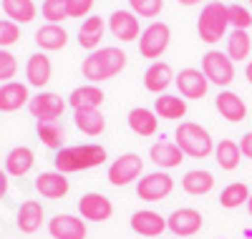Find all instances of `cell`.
I'll use <instances>...</instances> for the list:
<instances>
[{
    "instance_id": "52a82bcc",
    "label": "cell",
    "mask_w": 252,
    "mask_h": 239,
    "mask_svg": "<svg viewBox=\"0 0 252 239\" xmlns=\"http://www.w3.org/2000/svg\"><path fill=\"white\" fill-rule=\"evenodd\" d=\"M144 174V159L134 151L129 154H121L119 159H114L109 164V171H106V179L111 186H129L134 181H139V177Z\"/></svg>"
},
{
    "instance_id": "60d3db41",
    "label": "cell",
    "mask_w": 252,
    "mask_h": 239,
    "mask_svg": "<svg viewBox=\"0 0 252 239\" xmlns=\"http://www.w3.org/2000/svg\"><path fill=\"white\" fill-rule=\"evenodd\" d=\"M96 0H68V18H86Z\"/></svg>"
},
{
    "instance_id": "f1b7e54d",
    "label": "cell",
    "mask_w": 252,
    "mask_h": 239,
    "mask_svg": "<svg viewBox=\"0 0 252 239\" xmlns=\"http://www.w3.org/2000/svg\"><path fill=\"white\" fill-rule=\"evenodd\" d=\"M182 189L189 194V197H204L215 189V177L212 171H204V169H192L182 177Z\"/></svg>"
},
{
    "instance_id": "7402d4cb",
    "label": "cell",
    "mask_w": 252,
    "mask_h": 239,
    "mask_svg": "<svg viewBox=\"0 0 252 239\" xmlns=\"http://www.w3.org/2000/svg\"><path fill=\"white\" fill-rule=\"evenodd\" d=\"M103 33H106V23H103V18H101V15H89V18L81 23L76 40H78V46H81L83 51L94 53V51L101 48Z\"/></svg>"
},
{
    "instance_id": "ba28073f",
    "label": "cell",
    "mask_w": 252,
    "mask_h": 239,
    "mask_svg": "<svg viewBox=\"0 0 252 239\" xmlns=\"http://www.w3.org/2000/svg\"><path fill=\"white\" fill-rule=\"evenodd\" d=\"M174 191V177H169L166 171H152V174H144V177L136 181V194L141 202H161L166 199L169 194Z\"/></svg>"
},
{
    "instance_id": "30bf717a",
    "label": "cell",
    "mask_w": 252,
    "mask_h": 239,
    "mask_svg": "<svg viewBox=\"0 0 252 239\" xmlns=\"http://www.w3.org/2000/svg\"><path fill=\"white\" fill-rule=\"evenodd\" d=\"M66 103L68 101H63L53 91H38L28 101V111L35 121H58L63 116V111H66Z\"/></svg>"
},
{
    "instance_id": "277c9868",
    "label": "cell",
    "mask_w": 252,
    "mask_h": 239,
    "mask_svg": "<svg viewBox=\"0 0 252 239\" xmlns=\"http://www.w3.org/2000/svg\"><path fill=\"white\" fill-rule=\"evenodd\" d=\"M227 28H229L227 5L222 3V0H209V3L202 8L199 20H197V33H199L202 43L215 46V43H220L227 35Z\"/></svg>"
},
{
    "instance_id": "7a4b0ae2",
    "label": "cell",
    "mask_w": 252,
    "mask_h": 239,
    "mask_svg": "<svg viewBox=\"0 0 252 239\" xmlns=\"http://www.w3.org/2000/svg\"><path fill=\"white\" fill-rule=\"evenodd\" d=\"M56 171L61 174H78V171H89L101 164H106V149L101 144H76V146H63L58 149V154L53 159Z\"/></svg>"
},
{
    "instance_id": "ee69618b",
    "label": "cell",
    "mask_w": 252,
    "mask_h": 239,
    "mask_svg": "<svg viewBox=\"0 0 252 239\" xmlns=\"http://www.w3.org/2000/svg\"><path fill=\"white\" fill-rule=\"evenodd\" d=\"M179 5H184V8H194V5H199L202 0H177Z\"/></svg>"
},
{
    "instance_id": "d4e9b609",
    "label": "cell",
    "mask_w": 252,
    "mask_h": 239,
    "mask_svg": "<svg viewBox=\"0 0 252 239\" xmlns=\"http://www.w3.org/2000/svg\"><path fill=\"white\" fill-rule=\"evenodd\" d=\"M35 166V154L33 149L28 146H15L8 151L5 156V174L8 177H26V174H31V169Z\"/></svg>"
},
{
    "instance_id": "7c38bea8",
    "label": "cell",
    "mask_w": 252,
    "mask_h": 239,
    "mask_svg": "<svg viewBox=\"0 0 252 239\" xmlns=\"http://www.w3.org/2000/svg\"><path fill=\"white\" fill-rule=\"evenodd\" d=\"M174 83H177L182 98H189V101H199L209 91V81L202 73V68H182L174 76Z\"/></svg>"
},
{
    "instance_id": "f6af8a7d",
    "label": "cell",
    "mask_w": 252,
    "mask_h": 239,
    "mask_svg": "<svg viewBox=\"0 0 252 239\" xmlns=\"http://www.w3.org/2000/svg\"><path fill=\"white\" fill-rule=\"evenodd\" d=\"M245 78H247V81H250V86H252V60L245 66Z\"/></svg>"
},
{
    "instance_id": "5bb4252c",
    "label": "cell",
    "mask_w": 252,
    "mask_h": 239,
    "mask_svg": "<svg viewBox=\"0 0 252 239\" xmlns=\"http://www.w3.org/2000/svg\"><path fill=\"white\" fill-rule=\"evenodd\" d=\"M48 234L53 239H86V219L73 214H56L53 219H48Z\"/></svg>"
},
{
    "instance_id": "cb8c5ba5",
    "label": "cell",
    "mask_w": 252,
    "mask_h": 239,
    "mask_svg": "<svg viewBox=\"0 0 252 239\" xmlns=\"http://www.w3.org/2000/svg\"><path fill=\"white\" fill-rule=\"evenodd\" d=\"M126 123H129V128L141 139H149L159 131V116L154 114V108H144V106L131 108L129 116H126Z\"/></svg>"
},
{
    "instance_id": "ab89813d",
    "label": "cell",
    "mask_w": 252,
    "mask_h": 239,
    "mask_svg": "<svg viewBox=\"0 0 252 239\" xmlns=\"http://www.w3.org/2000/svg\"><path fill=\"white\" fill-rule=\"evenodd\" d=\"M15 73H18V58L8 48H0V83H8L10 78H15Z\"/></svg>"
},
{
    "instance_id": "836d02e7",
    "label": "cell",
    "mask_w": 252,
    "mask_h": 239,
    "mask_svg": "<svg viewBox=\"0 0 252 239\" xmlns=\"http://www.w3.org/2000/svg\"><path fill=\"white\" fill-rule=\"evenodd\" d=\"M229 58H232L235 63L240 60H247L250 53H252V38L247 30H232L227 35V51H224Z\"/></svg>"
},
{
    "instance_id": "603a6c76",
    "label": "cell",
    "mask_w": 252,
    "mask_h": 239,
    "mask_svg": "<svg viewBox=\"0 0 252 239\" xmlns=\"http://www.w3.org/2000/svg\"><path fill=\"white\" fill-rule=\"evenodd\" d=\"M43 219H46L43 204L35 202V199H26L15 214V227L23 234H35L40 229V224H43Z\"/></svg>"
},
{
    "instance_id": "8992f818",
    "label": "cell",
    "mask_w": 252,
    "mask_h": 239,
    "mask_svg": "<svg viewBox=\"0 0 252 239\" xmlns=\"http://www.w3.org/2000/svg\"><path fill=\"white\" fill-rule=\"evenodd\" d=\"M202 73L207 76V81L212 86H220L224 91L227 86H232V81H235V60L227 53L212 48L202 56Z\"/></svg>"
},
{
    "instance_id": "83f0119b",
    "label": "cell",
    "mask_w": 252,
    "mask_h": 239,
    "mask_svg": "<svg viewBox=\"0 0 252 239\" xmlns=\"http://www.w3.org/2000/svg\"><path fill=\"white\" fill-rule=\"evenodd\" d=\"M73 123L81 134L86 136H101L106 131V116H103L98 108H81L73 111Z\"/></svg>"
},
{
    "instance_id": "d590c367",
    "label": "cell",
    "mask_w": 252,
    "mask_h": 239,
    "mask_svg": "<svg viewBox=\"0 0 252 239\" xmlns=\"http://www.w3.org/2000/svg\"><path fill=\"white\" fill-rule=\"evenodd\" d=\"M40 15H43L48 23H63L68 20V0H43L40 5Z\"/></svg>"
},
{
    "instance_id": "1f68e13d",
    "label": "cell",
    "mask_w": 252,
    "mask_h": 239,
    "mask_svg": "<svg viewBox=\"0 0 252 239\" xmlns=\"http://www.w3.org/2000/svg\"><path fill=\"white\" fill-rule=\"evenodd\" d=\"M215 161L222 171H235L242 161V151H240V144L237 141H229V139H222L215 144Z\"/></svg>"
},
{
    "instance_id": "f546056e",
    "label": "cell",
    "mask_w": 252,
    "mask_h": 239,
    "mask_svg": "<svg viewBox=\"0 0 252 239\" xmlns=\"http://www.w3.org/2000/svg\"><path fill=\"white\" fill-rule=\"evenodd\" d=\"M0 5H3L5 18L13 20V23H18V26L33 23L35 15H38V5L33 3V0H0Z\"/></svg>"
},
{
    "instance_id": "4dcf8cb0",
    "label": "cell",
    "mask_w": 252,
    "mask_h": 239,
    "mask_svg": "<svg viewBox=\"0 0 252 239\" xmlns=\"http://www.w3.org/2000/svg\"><path fill=\"white\" fill-rule=\"evenodd\" d=\"M154 114L164 121H179L187 116V101L172 93H161L159 98H154Z\"/></svg>"
},
{
    "instance_id": "2e32d148",
    "label": "cell",
    "mask_w": 252,
    "mask_h": 239,
    "mask_svg": "<svg viewBox=\"0 0 252 239\" xmlns=\"http://www.w3.org/2000/svg\"><path fill=\"white\" fill-rule=\"evenodd\" d=\"M35 191L40 197L51 199V202H58L71 191V181H68L66 174H61V171H40L35 177Z\"/></svg>"
},
{
    "instance_id": "9c48e42d",
    "label": "cell",
    "mask_w": 252,
    "mask_h": 239,
    "mask_svg": "<svg viewBox=\"0 0 252 239\" xmlns=\"http://www.w3.org/2000/svg\"><path fill=\"white\" fill-rule=\"evenodd\" d=\"M202 227H204V216H202V211H197L194 207L174 209L169 216H166V229H169L177 239L194 237V234L202 232Z\"/></svg>"
},
{
    "instance_id": "e575fe53",
    "label": "cell",
    "mask_w": 252,
    "mask_h": 239,
    "mask_svg": "<svg viewBox=\"0 0 252 239\" xmlns=\"http://www.w3.org/2000/svg\"><path fill=\"white\" fill-rule=\"evenodd\" d=\"M250 194H252V191H250V186H247L245 181H232V184H227V186L222 189L220 204H222L224 209H237V207L247 204Z\"/></svg>"
},
{
    "instance_id": "74e56055",
    "label": "cell",
    "mask_w": 252,
    "mask_h": 239,
    "mask_svg": "<svg viewBox=\"0 0 252 239\" xmlns=\"http://www.w3.org/2000/svg\"><path fill=\"white\" fill-rule=\"evenodd\" d=\"M227 13H229V26H232V30H247L252 26L250 8H245L240 3H232V5H227Z\"/></svg>"
},
{
    "instance_id": "7bdbcfd3",
    "label": "cell",
    "mask_w": 252,
    "mask_h": 239,
    "mask_svg": "<svg viewBox=\"0 0 252 239\" xmlns=\"http://www.w3.org/2000/svg\"><path fill=\"white\" fill-rule=\"evenodd\" d=\"M5 194H8V174H5V169H0V199Z\"/></svg>"
},
{
    "instance_id": "f35d334b",
    "label": "cell",
    "mask_w": 252,
    "mask_h": 239,
    "mask_svg": "<svg viewBox=\"0 0 252 239\" xmlns=\"http://www.w3.org/2000/svg\"><path fill=\"white\" fill-rule=\"evenodd\" d=\"M20 40V26L8 18H0V48H10Z\"/></svg>"
},
{
    "instance_id": "8fae6325",
    "label": "cell",
    "mask_w": 252,
    "mask_h": 239,
    "mask_svg": "<svg viewBox=\"0 0 252 239\" xmlns=\"http://www.w3.org/2000/svg\"><path fill=\"white\" fill-rule=\"evenodd\" d=\"M78 211H81V219L101 224V222H109L114 216V202L98 191H89L78 199Z\"/></svg>"
},
{
    "instance_id": "d6986e66",
    "label": "cell",
    "mask_w": 252,
    "mask_h": 239,
    "mask_svg": "<svg viewBox=\"0 0 252 239\" xmlns=\"http://www.w3.org/2000/svg\"><path fill=\"white\" fill-rule=\"evenodd\" d=\"M215 106H217L220 116H222L224 121H229V123H240V121L247 119V106H245L242 96L235 93V91H229V89H224V91L217 93Z\"/></svg>"
},
{
    "instance_id": "484cf974",
    "label": "cell",
    "mask_w": 252,
    "mask_h": 239,
    "mask_svg": "<svg viewBox=\"0 0 252 239\" xmlns=\"http://www.w3.org/2000/svg\"><path fill=\"white\" fill-rule=\"evenodd\" d=\"M35 46L40 51H61V48H66V43H68V33L63 26L58 23H46L43 28H38L35 30Z\"/></svg>"
},
{
    "instance_id": "b9f144b4",
    "label": "cell",
    "mask_w": 252,
    "mask_h": 239,
    "mask_svg": "<svg viewBox=\"0 0 252 239\" xmlns=\"http://www.w3.org/2000/svg\"><path fill=\"white\" fill-rule=\"evenodd\" d=\"M240 151H242V156L252 159V131H247V134L242 136V141H240Z\"/></svg>"
},
{
    "instance_id": "d6a6232c",
    "label": "cell",
    "mask_w": 252,
    "mask_h": 239,
    "mask_svg": "<svg viewBox=\"0 0 252 239\" xmlns=\"http://www.w3.org/2000/svg\"><path fill=\"white\" fill-rule=\"evenodd\" d=\"M35 134L48 149H63L66 144V128L61 121H35Z\"/></svg>"
},
{
    "instance_id": "4fadbf2b",
    "label": "cell",
    "mask_w": 252,
    "mask_h": 239,
    "mask_svg": "<svg viewBox=\"0 0 252 239\" xmlns=\"http://www.w3.org/2000/svg\"><path fill=\"white\" fill-rule=\"evenodd\" d=\"M131 232L144 237V239H154V237H161L166 232V216H161L159 211L154 209H139L131 214Z\"/></svg>"
},
{
    "instance_id": "9a60e30c",
    "label": "cell",
    "mask_w": 252,
    "mask_h": 239,
    "mask_svg": "<svg viewBox=\"0 0 252 239\" xmlns=\"http://www.w3.org/2000/svg\"><path fill=\"white\" fill-rule=\"evenodd\" d=\"M109 30L116 40L121 43H131L139 40L141 35V23H139V15H134L131 10H114L109 18Z\"/></svg>"
},
{
    "instance_id": "5b68a950",
    "label": "cell",
    "mask_w": 252,
    "mask_h": 239,
    "mask_svg": "<svg viewBox=\"0 0 252 239\" xmlns=\"http://www.w3.org/2000/svg\"><path fill=\"white\" fill-rule=\"evenodd\" d=\"M169 43H172L169 23H164V20H152L139 35V53H141V58L159 60L166 53V48H169Z\"/></svg>"
},
{
    "instance_id": "e0dca14e",
    "label": "cell",
    "mask_w": 252,
    "mask_h": 239,
    "mask_svg": "<svg viewBox=\"0 0 252 239\" xmlns=\"http://www.w3.org/2000/svg\"><path fill=\"white\" fill-rule=\"evenodd\" d=\"M174 83V71L166 60H152V66L144 71V89L149 93L161 96Z\"/></svg>"
},
{
    "instance_id": "4316f807",
    "label": "cell",
    "mask_w": 252,
    "mask_h": 239,
    "mask_svg": "<svg viewBox=\"0 0 252 239\" xmlns=\"http://www.w3.org/2000/svg\"><path fill=\"white\" fill-rule=\"evenodd\" d=\"M103 101H106V93H103L96 83H83L78 89H73L71 96H68V106L73 111H81V108H98Z\"/></svg>"
},
{
    "instance_id": "6da1fadb",
    "label": "cell",
    "mask_w": 252,
    "mask_h": 239,
    "mask_svg": "<svg viewBox=\"0 0 252 239\" xmlns=\"http://www.w3.org/2000/svg\"><path fill=\"white\" fill-rule=\"evenodd\" d=\"M126 53L116 46H106V48H98L94 53H89L81 63V73L89 83H103V81H111L116 78L124 68H126Z\"/></svg>"
},
{
    "instance_id": "3957f363",
    "label": "cell",
    "mask_w": 252,
    "mask_h": 239,
    "mask_svg": "<svg viewBox=\"0 0 252 239\" xmlns=\"http://www.w3.org/2000/svg\"><path fill=\"white\" fill-rule=\"evenodd\" d=\"M174 144L182 149L184 156L192 159H207L209 154H215V139L207 131L204 126L194 123V121H182L174 131Z\"/></svg>"
},
{
    "instance_id": "bcb514c9",
    "label": "cell",
    "mask_w": 252,
    "mask_h": 239,
    "mask_svg": "<svg viewBox=\"0 0 252 239\" xmlns=\"http://www.w3.org/2000/svg\"><path fill=\"white\" fill-rule=\"evenodd\" d=\"M247 211H250V216H252V194H250V199H247Z\"/></svg>"
},
{
    "instance_id": "ffe728a7",
    "label": "cell",
    "mask_w": 252,
    "mask_h": 239,
    "mask_svg": "<svg viewBox=\"0 0 252 239\" xmlns=\"http://www.w3.org/2000/svg\"><path fill=\"white\" fill-rule=\"evenodd\" d=\"M53 76V63L51 58L38 51L33 56H28V63H26V78H28V86H33V89H46L48 81Z\"/></svg>"
},
{
    "instance_id": "44dd1931",
    "label": "cell",
    "mask_w": 252,
    "mask_h": 239,
    "mask_svg": "<svg viewBox=\"0 0 252 239\" xmlns=\"http://www.w3.org/2000/svg\"><path fill=\"white\" fill-rule=\"evenodd\" d=\"M149 159H152V164H154L157 169L166 171V169H177V166H182L184 154H182V149H179L177 144L161 139V141H157V144L149 146Z\"/></svg>"
},
{
    "instance_id": "ac0fdd59",
    "label": "cell",
    "mask_w": 252,
    "mask_h": 239,
    "mask_svg": "<svg viewBox=\"0 0 252 239\" xmlns=\"http://www.w3.org/2000/svg\"><path fill=\"white\" fill-rule=\"evenodd\" d=\"M28 101H31L28 83H18V81L0 83V114L20 111L23 106H28Z\"/></svg>"
},
{
    "instance_id": "8d00e7d4",
    "label": "cell",
    "mask_w": 252,
    "mask_h": 239,
    "mask_svg": "<svg viewBox=\"0 0 252 239\" xmlns=\"http://www.w3.org/2000/svg\"><path fill=\"white\" fill-rule=\"evenodd\" d=\"M129 10L139 18H159L164 10V0H129Z\"/></svg>"
},
{
    "instance_id": "7dc6e473",
    "label": "cell",
    "mask_w": 252,
    "mask_h": 239,
    "mask_svg": "<svg viewBox=\"0 0 252 239\" xmlns=\"http://www.w3.org/2000/svg\"><path fill=\"white\" fill-rule=\"evenodd\" d=\"M250 5H252V0H250Z\"/></svg>"
}]
</instances>
